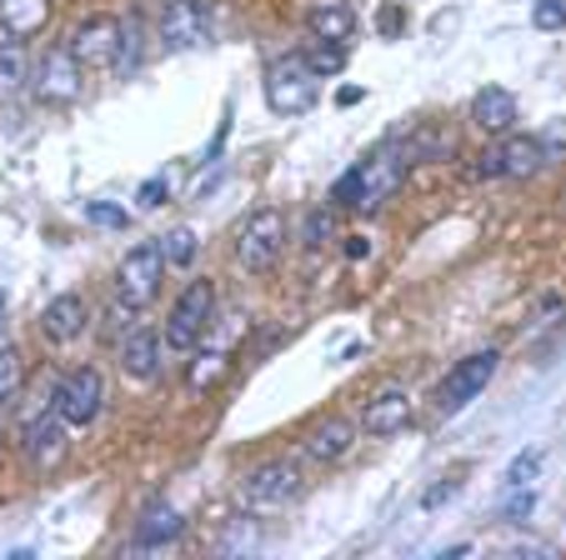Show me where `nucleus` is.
<instances>
[{"label": "nucleus", "instance_id": "9", "mask_svg": "<svg viewBox=\"0 0 566 560\" xmlns=\"http://www.w3.org/2000/svg\"><path fill=\"white\" fill-rule=\"evenodd\" d=\"M81 91V61L71 55V45H55L35 65V96L41 101H71Z\"/></svg>", "mask_w": 566, "mask_h": 560}, {"label": "nucleus", "instance_id": "11", "mask_svg": "<svg viewBox=\"0 0 566 560\" xmlns=\"http://www.w3.org/2000/svg\"><path fill=\"white\" fill-rule=\"evenodd\" d=\"M407 421H411V395L401 391V385L371 395L366 411H361V431L366 435H396V431H407Z\"/></svg>", "mask_w": 566, "mask_h": 560}, {"label": "nucleus", "instance_id": "40", "mask_svg": "<svg viewBox=\"0 0 566 560\" xmlns=\"http://www.w3.org/2000/svg\"><path fill=\"white\" fill-rule=\"evenodd\" d=\"M0 441H6V415H0Z\"/></svg>", "mask_w": 566, "mask_h": 560}, {"label": "nucleus", "instance_id": "21", "mask_svg": "<svg viewBox=\"0 0 566 560\" xmlns=\"http://www.w3.org/2000/svg\"><path fill=\"white\" fill-rule=\"evenodd\" d=\"M352 435H356L352 421H326V425H316V431L306 435V455L311 461H321V465H332V461H342V455L352 451Z\"/></svg>", "mask_w": 566, "mask_h": 560}, {"label": "nucleus", "instance_id": "25", "mask_svg": "<svg viewBox=\"0 0 566 560\" xmlns=\"http://www.w3.org/2000/svg\"><path fill=\"white\" fill-rule=\"evenodd\" d=\"M221 370H226V350H201L186 381H191V391H206V385L221 381Z\"/></svg>", "mask_w": 566, "mask_h": 560}, {"label": "nucleus", "instance_id": "22", "mask_svg": "<svg viewBox=\"0 0 566 560\" xmlns=\"http://www.w3.org/2000/svg\"><path fill=\"white\" fill-rule=\"evenodd\" d=\"M140 61H146V31H140V21L130 15V21L120 25V45H116V61H111V71L126 81V75L140 71Z\"/></svg>", "mask_w": 566, "mask_h": 560}, {"label": "nucleus", "instance_id": "33", "mask_svg": "<svg viewBox=\"0 0 566 560\" xmlns=\"http://www.w3.org/2000/svg\"><path fill=\"white\" fill-rule=\"evenodd\" d=\"M86 215L96 225H111V231H126V211H120V205H106V201H91L86 205Z\"/></svg>", "mask_w": 566, "mask_h": 560}, {"label": "nucleus", "instance_id": "37", "mask_svg": "<svg viewBox=\"0 0 566 560\" xmlns=\"http://www.w3.org/2000/svg\"><path fill=\"white\" fill-rule=\"evenodd\" d=\"M361 255H371V241L366 235H346V261H361Z\"/></svg>", "mask_w": 566, "mask_h": 560}, {"label": "nucleus", "instance_id": "1", "mask_svg": "<svg viewBox=\"0 0 566 560\" xmlns=\"http://www.w3.org/2000/svg\"><path fill=\"white\" fill-rule=\"evenodd\" d=\"M281 251H286V215L271 211V205L251 211L241 221V231H235V265L251 275H266L281 261Z\"/></svg>", "mask_w": 566, "mask_h": 560}, {"label": "nucleus", "instance_id": "18", "mask_svg": "<svg viewBox=\"0 0 566 560\" xmlns=\"http://www.w3.org/2000/svg\"><path fill=\"white\" fill-rule=\"evenodd\" d=\"M51 21V0H0V25L6 41H31Z\"/></svg>", "mask_w": 566, "mask_h": 560}, {"label": "nucleus", "instance_id": "15", "mask_svg": "<svg viewBox=\"0 0 566 560\" xmlns=\"http://www.w3.org/2000/svg\"><path fill=\"white\" fill-rule=\"evenodd\" d=\"M120 370L130 381H156L160 376V336L156 330H130L120 340Z\"/></svg>", "mask_w": 566, "mask_h": 560}, {"label": "nucleus", "instance_id": "13", "mask_svg": "<svg viewBox=\"0 0 566 560\" xmlns=\"http://www.w3.org/2000/svg\"><path fill=\"white\" fill-rule=\"evenodd\" d=\"M471 126L486 130V136H506L516 126V96L502 91V85H486L471 96Z\"/></svg>", "mask_w": 566, "mask_h": 560}, {"label": "nucleus", "instance_id": "39", "mask_svg": "<svg viewBox=\"0 0 566 560\" xmlns=\"http://www.w3.org/2000/svg\"><path fill=\"white\" fill-rule=\"evenodd\" d=\"M0 330H6V290H0Z\"/></svg>", "mask_w": 566, "mask_h": 560}, {"label": "nucleus", "instance_id": "10", "mask_svg": "<svg viewBox=\"0 0 566 560\" xmlns=\"http://www.w3.org/2000/svg\"><path fill=\"white\" fill-rule=\"evenodd\" d=\"M116 45H120V21H111V15H91V21H81L71 31V55L81 65H111Z\"/></svg>", "mask_w": 566, "mask_h": 560}, {"label": "nucleus", "instance_id": "26", "mask_svg": "<svg viewBox=\"0 0 566 560\" xmlns=\"http://www.w3.org/2000/svg\"><path fill=\"white\" fill-rule=\"evenodd\" d=\"M21 81H25V51L21 41H11L0 51V91H21Z\"/></svg>", "mask_w": 566, "mask_h": 560}, {"label": "nucleus", "instance_id": "5", "mask_svg": "<svg viewBox=\"0 0 566 560\" xmlns=\"http://www.w3.org/2000/svg\"><path fill=\"white\" fill-rule=\"evenodd\" d=\"M496 366H502V356H496V350H471L467 360H457V366L447 370L441 391H437V411H441V415L467 411V405L476 401V395L486 391V385H492Z\"/></svg>", "mask_w": 566, "mask_h": 560}, {"label": "nucleus", "instance_id": "19", "mask_svg": "<svg viewBox=\"0 0 566 560\" xmlns=\"http://www.w3.org/2000/svg\"><path fill=\"white\" fill-rule=\"evenodd\" d=\"M181 530H186L181 510H171V506H150V510H146V520L136 526V540H130V546H136V550H166V546H176V540H181Z\"/></svg>", "mask_w": 566, "mask_h": 560}, {"label": "nucleus", "instance_id": "38", "mask_svg": "<svg viewBox=\"0 0 566 560\" xmlns=\"http://www.w3.org/2000/svg\"><path fill=\"white\" fill-rule=\"evenodd\" d=\"M381 31H386V35L401 31V11H396V6H386V11H381Z\"/></svg>", "mask_w": 566, "mask_h": 560}, {"label": "nucleus", "instance_id": "12", "mask_svg": "<svg viewBox=\"0 0 566 560\" xmlns=\"http://www.w3.org/2000/svg\"><path fill=\"white\" fill-rule=\"evenodd\" d=\"M21 445H25V455H31V465H55L65 455V421L51 411V405H45V415L25 421Z\"/></svg>", "mask_w": 566, "mask_h": 560}, {"label": "nucleus", "instance_id": "20", "mask_svg": "<svg viewBox=\"0 0 566 560\" xmlns=\"http://www.w3.org/2000/svg\"><path fill=\"white\" fill-rule=\"evenodd\" d=\"M542 166H546L542 136H512L502 146V176L506 180H526V176H536Z\"/></svg>", "mask_w": 566, "mask_h": 560}, {"label": "nucleus", "instance_id": "7", "mask_svg": "<svg viewBox=\"0 0 566 560\" xmlns=\"http://www.w3.org/2000/svg\"><path fill=\"white\" fill-rule=\"evenodd\" d=\"M156 35L166 51H196L211 41V11L201 0H166L156 15Z\"/></svg>", "mask_w": 566, "mask_h": 560}, {"label": "nucleus", "instance_id": "6", "mask_svg": "<svg viewBox=\"0 0 566 560\" xmlns=\"http://www.w3.org/2000/svg\"><path fill=\"white\" fill-rule=\"evenodd\" d=\"M160 281H166V255H160V241L136 245V251H126V261L116 265V296L126 300V306H136V310L156 300Z\"/></svg>", "mask_w": 566, "mask_h": 560}, {"label": "nucleus", "instance_id": "27", "mask_svg": "<svg viewBox=\"0 0 566 560\" xmlns=\"http://www.w3.org/2000/svg\"><path fill=\"white\" fill-rule=\"evenodd\" d=\"M536 476H542V451H522L512 465H506L502 486H536Z\"/></svg>", "mask_w": 566, "mask_h": 560}, {"label": "nucleus", "instance_id": "28", "mask_svg": "<svg viewBox=\"0 0 566 560\" xmlns=\"http://www.w3.org/2000/svg\"><path fill=\"white\" fill-rule=\"evenodd\" d=\"M160 255H166V265H191V255H196V235L186 231H171V235H160Z\"/></svg>", "mask_w": 566, "mask_h": 560}, {"label": "nucleus", "instance_id": "24", "mask_svg": "<svg viewBox=\"0 0 566 560\" xmlns=\"http://www.w3.org/2000/svg\"><path fill=\"white\" fill-rule=\"evenodd\" d=\"M332 201L346 205V211H361V201H366V166H352L342 180H336Z\"/></svg>", "mask_w": 566, "mask_h": 560}, {"label": "nucleus", "instance_id": "34", "mask_svg": "<svg viewBox=\"0 0 566 560\" xmlns=\"http://www.w3.org/2000/svg\"><path fill=\"white\" fill-rule=\"evenodd\" d=\"M166 196H171V180H166V176H150L146 186H140V196H136V201L146 205V211H156V205L166 201Z\"/></svg>", "mask_w": 566, "mask_h": 560}, {"label": "nucleus", "instance_id": "23", "mask_svg": "<svg viewBox=\"0 0 566 560\" xmlns=\"http://www.w3.org/2000/svg\"><path fill=\"white\" fill-rule=\"evenodd\" d=\"M536 510V486H506L502 506H496V516L506 520V526H526Z\"/></svg>", "mask_w": 566, "mask_h": 560}, {"label": "nucleus", "instance_id": "30", "mask_svg": "<svg viewBox=\"0 0 566 560\" xmlns=\"http://www.w3.org/2000/svg\"><path fill=\"white\" fill-rule=\"evenodd\" d=\"M21 391V356L11 346H0V401H11Z\"/></svg>", "mask_w": 566, "mask_h": 560}, {"label": "nucleus", "instance_id": "8", "mask_svg": "<svg viewBox=\"0 0 566 560\" xmlns=\"http://www.w3.org/2000/svg\"><path fill=\"white\" fill-rule=\"evenodd\" d=\"M301 471H296V461H266V465H256L247 480H241V496L251 500L256 510H281V506H291V500L301 496Z\"/></svg>", "mask_w": 566, "mask_h": 560}, {"label": "nucleus", "instance_id": "17", "mask_svg": "<svg viewBox=\"0 0 566 560\" xmlns=\"http://www.w3.org/2000/svg\"><path fill=\"white\" fill-rule=\"evenodd\" d=\"M366 166V201L361 211H376V205H386V196L396 191V180H401V170H407V156H396V150H376L371 160H361Z\"/></svg>", "mask_w": 566, "mask_h": 560}, {"label": "nucleus", "instance_id": "35", "mask_svg": "<svg viewBox=\"0 0 566 560\" xmlns=\"http://www.w3.org/2000/svg\"><path fill=\"white\" fill-rule=\"evenodd\" d=\"M471 176H476V180H496V176H502V150H481L476 166H471Z\"/></svg>", "mask_w": 566, "mask_h": 560}, {"label": "nucleus", "instance_id": "31", "mask_svg": "<svg viewBox=\"0 0 566 560\" xmlns=\"http://www.w3.org/2000/svg\"><path fill=\"white\" fill-rule=\"evenodd\" d=\"M332 231H336V221H332V211H311L306 215V225H301V241L316 251V245H326L332 241Z\"/></svg>", "mask_w": 566, "mask_h": 560}, {"label": "nucleus", "instance_id": "4", "mask_svg": "<svg viewBox=\"0 0 566 560\" xmlns=\"http://www.w3.org/2000/svg\"><path fill=\"white\" fill-rule=\"evenodd\" d=\"M316 81L321 75L306 65V55H286L266 71V106L276 116H301L316 106Z\"/></svg>", "mask_w": 566, "mask_h": 560}, {"label": "nucleus", "instance_id": "14", "mask_svg": "<svg viewBox=\"0 0 566 560\" xmlns=\"http://www.w3.org/2000/svg\"><path fill=\"white\" fill-rule=\"evenodd\" d=\"M86 320H91L86 300L75 296V290H65V296H55L51 306L41 310V336L55 340V346H65V340H75L81 330H86Z\"/></svg>", "mask_w": 566, "mask_h": 560}, {"label": "nucleus", "instance_id": "32", "mask_svg": "<svg viewBox=\"0 0 566 560\" xmlns=\"http://www.w3.org/2000/svg\"><path fill=\"white\" fill-rule=\"evenodd\" d=\"M532 21L542 25V31H556V25H566V0H536V6H532Z\"/></svg>", "mask_w": 566, "mask_h": 560}, {"label": "nucleus", "instance_id": "3", "mask_svg": "<svg viewBox=\"0 0 566 560\" xmlns=\"http://www.w3.org/2000/svg\"><path fill=\"white\" fill-rule=\"evenodd\" d=\"M101 401H106V381H101L96 366H75L71 376L51 385V411L65 425H91L101 415Z\"/></svg>", "mask_w": 566, "mask_h": 560}, {"label": "nucleus", "instance_id": "16", "mask_svg": "<svg viewBox=\"0 0 566 560\" xmlns=\"http://www.w3.org/2000/svg\"><path fill=\"white\" fill-rule=\"evenodd\" d=\"M306 31L316 35V41L342 45V41H352V31H356V11L346 0H316L306 11Z\"/></svg>", "mask_w": 566, "mask_h": 560}, {"label": "nucleus", "instance_id": "36", "mask_svg": "<svg viewBox=\"0 0 566 560\" xmlns=\"http://www.w3.org/2000/svg\"><path fill=\"white\" fill-rule=\"evenodd\" d=\"M457 490H461V480H441V486H431L427 496H421V506H427V510H437L441 500H451V496H457Z\"/></svg>", "mask_w": 566, "mask_h": 560}, {"label": "nucleus", "instance_id": "29", "mask_svg": "<svg viewBox=\"0 0 566 560\" xmlns=\"http://www.w3.org/2000/svg\"><path fill=\"white\" fill-rule=\"evenodd\" d=\"M306 65L316 75H332V71H342V65H346V51H342V45H332V41H316L306 51Z\"/></svg>", "mask_w": 566, "mask_h": 560}, {"label": "nucleus", "instance_id": "2", "mask_svg": "<svg viewBox=\"0 0 566 560\" xmlns=\"http://www.w3.org/2000/svg\"><path fill=\"white\" fill-rule=\"evenodd\" d=\"M211 316H216V286L211 281H191L181 290V300L171 306V320H166V346L171 350H196L211 330Z\"/></svg>", "mask_w": 566, "mask_h": 560}]
</instances>
